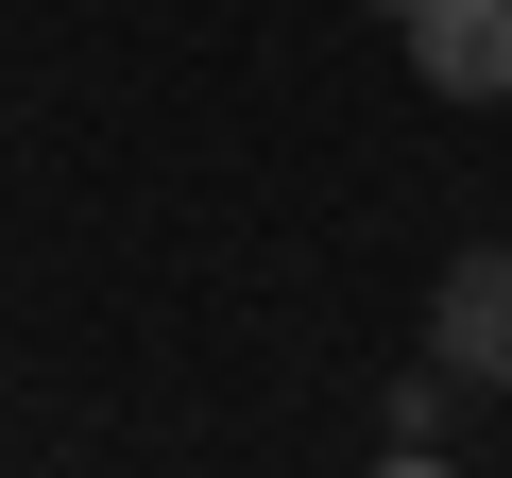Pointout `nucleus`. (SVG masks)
Returning <instances> with one entry per match:
<instances>
[{
	"label": "nucleus",
	"instance_id": "1",
	"mask_svg": "<svg viewBox=\"0 0 512 478\" xmlns=\"http://www.w3.org/2000/svg\"><path fill=\"white\" fill-rule=\"evenodd\" d=\"M427 359L461 393H512V239H461L444 291H427Z\"/></svg>",
	"mask_w": 512,
	"mask_h": 478
},
{
	"label": "nucleus",
	"instance_id": "2",
	"mask_svg": "<svg viewBox=\"0 0 512 478\" xmlns=\"http://www.w3.org/2000/svg\"><path fill=\"white\" fill-rule=\"evenodd\" d=\"M410 86L427 103H512V0H410Z\"/></svg>",
	"mask_w": 512,
	"mask_h": 478
},
{
	"label": "nucleus",
	"instance_id": "3",
	"mask_svg": "<svg viewBox=\"0 0 512 478\" xmlns=\"http://www.w3.org/2000/svg\"><path fill=\"white\" fill-rule=\"evenodd\" d=\"M444 427H461V376H444V359H427V376H410V393H393V461H444Z\"/></svg>",
	"mask_w": 512,
	"mask_h": 478
},
{
	"label": "nucleus",
	"instance_id": "4",
	"mask_svg": "<svg viewBox=\"0 0 512 478\" xmlns=\"http://www.w3.org/2000/svg\"><path fill=\"white\" fill-rule=\"evenodd\" d=\"M376 18H410V0H376Z\"/></svg>",
	"mask_w": 512,
	"mask_h": 478
}]
</instances>
